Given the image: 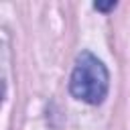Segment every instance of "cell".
Masks as SVG:
<instances>
[{"instance_id": "6da1fadb", "label": "cell", "mask_w": 130, "mask_h": 130, "mask_svg": "<svg viewBox=\"0 0 130 130\" xmlns=\"http://www.w3.org/2000/svg\"><path fill=\"white\" fill-rule=\"evenodd\" d=\"M108 83H110V77H108L106 65L98 57H93L89 51L79 53L69 79V91L73 93V98L85 104L98 106L108 95Z\"/></svg>"}, {"instance_id": "7a4b0ae2", "label": "cell", "mask_w": 130, "mask_h": 130, "mask_svg": "<svg viewBox=\"0 0 130 130\" xmlns=\"http://www.w3.org/2000/svg\"><path fill=\"white\" fill-rule=\"evenodd\" d=\"M93 8H95V10H112V8H116V2H108V4L95 2V4H93Z\"/></svg>"}]
</instances>
